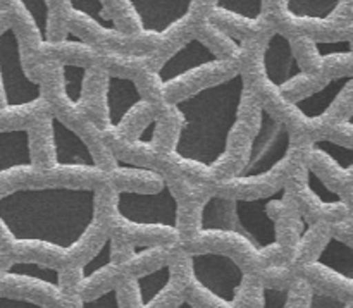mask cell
<instances>
[{
    "instance_id": "cell-26",
    "label": "cell",
    "mask_w": 353,
    "mask_h": 308,
    "mask_svg": "<svg viewBox=\"0 0 353 308\" xmlns=\"http://www.w3.org/2000/svg\"><path fill=\"white\" fill-rule=\"evenodd\" d=\"M303 183H305L307 192L310 193V196H314L317 203L324 207H341L345 203V198L341 196L340 192L331 188L326 181H324L323 176L316 171L314 167L307 165L303 169Z\"/></svg>"
},
{
    "instance_id": "cell-11",
    "label": "cell",
    "mask_w": 353,
    "mask_h": 308,
    "mask_svg": "<svg viewBox=\"0 0 353 308\" xmlns=\"http://www.w3.org/2000/svg\"><path fill=\"white\" fill-rule=\"evenodd\" d=\"M261 72L272 92H285L295 83L307 79L295 45L283 31H272L261 52Z\"/></svg>"
},
{
    "instance_id": "cell-25",
    "label": "cell",
    "mask_w": 353,
    "mask_h": 308,
    "mask_svg": "<svg viewBox=\"0 0 353 308\" xmlns=\"http://www.w3.org/2000/svg\"><path fill=\"white\" fill-rule=\"evenodd\" d=\"M309 47L312 55L321 64L334 65L340 62L352 61V40L341 38V40H309Z\"/></svg>"
},
{
    "instance_id": "cell-14",
    "label": "cell",
    "mask_w": 353,
    "mask_h": 308,
    "mask_svg": "<svg viewBox=\"0 0 353 308\" xmlns=\"http://www.w3.org/2000/svg\"><path fill=\"white\" fill-rule=\"evenodd\" d=\"M33 136L30 127H0V178L34 171Z\"/></svg>"
},
{
    "instance_id": "cell-17",
    "label": "cell",
    "mask_w": 353,
    "mask_h": 308,
    "mask_svg": "<svg viewBox=\"0 0 353 308\" xmlns=\"http://www.w3.org/2000/svg\"><path fill=\"white\" fill-rule=\"evenodd\" d=\"M174 271L171 264H161L152 271L141 272L131 279L137 308H159L162 300L171 293Z\"/></svg>"
},
{
    "instance_id": "cell-22",
    "label": "cell",
    "mask_w": 353,
    "mask_h": 308,
    "mask_svg": "<svg viewBox=\"0 0 353 308\" xmlns=\"http://www.w3.org/2000/svg\"><path fill=\"white\" fill-rule=\"evenodd\" d=\"M30 24L40 45L50 43V3L48 0H12Z\"/></svg>"
},
{
    "instance_id": "cell-18",
    "label": "cell",
    "mask_w": 353,
    "mask_h": 308,
    "mask_svg": "<svg viewBox=\"0 0 353 308\" xmlns=\"http://www.w3.org/2000/svg\"><path fill=\"white\" fill-rule=\"evenodd\" d=\"M347 0H281V12L290 23L324 24L333 19Z\"/></svg>"
},
{
    "instance_id": "cell-6",
    "label": "cell",
    "mask_w": 353,
    "mask_h": 308,
    "mask_svg": "<svg viewBox=\"0 0 353 308\" xmlns=\"http://www.w3.org/2000/svg\"><path fill=\"white\" fill-rule=\"evenodd\" d=\"M112 212L123 226L134 231H178L181 203L169 183L155 192L123 188L112 196Z\"/></svg>"
},
{
    "instance_id": "cell-3",
    "label": "cell",
    "mask_w": 353,
    "mask_h": 308,
    "mask_svg": "<svg viewBox=\"0 0 353 308\" xmlns=\"http://www.w3.org/2000/svg\"><path fill=\"white\" fill-rule=\"evenodd\" d=\"M286 196V186L265 195H210L202 203L196 231L203 238H228L248 254L265 258L281 250L279 227L271 209Z\"/></svg>"
},
{
    "instance_id": "cell-9",
    "label": "cell",
    "mask_w": 353,
    "mask_h": 308,
    "mask_svg": "<svg viewBox=\"0 0 353 308\" xmlns=\"http://www.w3.org/2000/svg\"><path fill=\"white\" fill-rule=\"evenodd\" d=\"M221 64L223 59L219 57V54H216L203 40L193 37L174 48V52H171L154 69L152 78L161 92H171L185 85L188 79L219 68Z\"/></svg>"
},
{
    "instance_id": "cell-4",
    "label": "cell",
    "mask_w": 353,
    "mask_h": 308,
    "mask_svg": "<svg viewBox=\"0 0 353 308\" xmlns=\"http://www.w3.org/2000/svg\"><path fill=\"white\" fill-rule=\"evenodd\" d=\"M292 150L293 134L288 124L268 107L261 105L254 133L248 140L240 165L230 178L224 179V185L247 186L264 181L288 161Z\"/></svg>"
},
{
    "instance_id": "cell-32",
    "label": "cell",
    "mask_w": 353,
    "mask_h": 308,
    "mask_svg": "<svg viewBox=\"0 0 353 308\" xmlns=\"http://www.w3.org/2000/svg\"><path fill=\"white\" fill-rule=\"evenodd\" d=\"M165 250V247L162 245H137V247L131 248V255H130V264L133 262H143L145 258H154L155 255H161L162 251Z\"/></svg>"
},
{
    "instance_id": "cell-15",
    "label": "cell",
    "mask_w": 353,
    "mask_h": 308,
    "mask_svg": "<svg viewBox=\"0 0 353 308\" xmlns=\"http://www.w3.org/2000/svg\"><path fill=\"white\" fill-rule=\"evenodd\" d=\"M350 85V72L333 76V78L327 79L324 85H321L319 88L303 93V95L295 96V99L292 100V103H290V107H292L293 112H295L300 119L305 121V123H317V121L324 119V117L333 110V107L336 105L340 96L347 92Z\"/></svg>"
},
{
    "instance_id": "cell-30",
    "label": "cell",
    "mask_w": 353,
    "mask_h": 308,
    "mask_svg": "<svg viewBox=\"0 0 353 308\" xmlns=\"http://www.w3.org/2000/svg\"><path fill=\"white\" fill-rule=\"evenodd\" d=\"M161 124L162 123L159 117H154V119L148 121V123L145 124L140 131H138L137 136H134V140H133L134 147H141V148L155 147V143H157V138H159V131H161Z\"/></svg>"
},
{
    "instance_id": "cell-13",
    "label": "cell",
    "mask_w": 353,
    "mask_h": 308,
    "mask_svg": "<svg viewBox=\"0 0 353 308\" xmlns=\"http://www.w3.org/2000/svg\"><path fill=\"white\" fill-rule=\"evenodd\" d=\"M0 283L16 286V288H28L48 293L55 300L62 298V293H64L61 271L54 265L34 260H14L7 264L0 271Z\"/></svg>"
},
{
    "instance_id": "cell-27",
    "label": "cell",
    "mask_w": 353,
    "mask_h": 308,
    "mask_svg": "<svg viewBox=\"0 0 353 308\" xmlns=\"http://www.w3.org/2000/svg\"><path fill=\"white\" fill-rule=\"evenodd\" d=\"M261 305L259 308H290L292 293L288 288H278V286L262 285L259 293Z\"/></svg>"
},
{
    "instance_id": "cell-24",
    "label": "cell",
    "mask_w": 353,
    "mask_h": 308,
    "mask_svg": "<svg viewBox=\"0 0 353 308\" xmlns=\"http://www.w3.org/2000/svg\"><path fill=\"white\" fill-rule=\"evenodd\" d=\"M312 152L343 176L347 178L352 176L353 150L348 143H341V141L331 140V138H319V140L312 141Z\"/></svg>"
},
{
    "instance_id": "cell-21",
    "label": "cell",
    "mask_w": 353,
    "mask_h": 308,
    "mask_svg": "<svg viewBox=\"0 0 353 308\" xmlns=\"http://www.w3.org/2000/svg\"><path fill=\"white\" fill-rule=\"evenodd\" d=\"M212 10L233 23L257 26L264 21L265 0H214Z\"/></svg>"
},
{
    "instance_id": "cell-8",
    "label": "cell",
    "mask_w": 353,
    "mask_h": 308,
    "mask_svg": "<svg viewBox=\"0 0 353 308\" xmlns=\"http://www.w3.org/2000/svg\"><path fill=\"white\" fill-rule=\"evenodd\" d=\"M47 147L48 164L54 171L92 176L102 172V165L88 141L59 116H48L47 119Z\"/></svg>"
},
{
    "instance_id": "cell-23",
    "label": "cell",
    "mask_w": 353,
    "mask_h": 308,
    "mask_svg": "<svg viewBox=\"0 0 353 308\" xmlns=\"http://www.w3.org/2000/svg\"><path fill=\"white\" fill-rule=\"evenodd\" d=\"M114 265V240L107 236L100 247L78 267V285L88 288L93 281L105 274Z\"/></svg>"
},
{
    "instance_id": "cell-29",
    "label": "cell",
    "mask_w": 353,
    "mask_h": 308,
    "mask_svg": "<svg viewBox=\"0 0 353 308\" xmlns=\"http://www.w3.org/2000/svg\"><path fill=\"white\" fill-rule=\"evenodd\" d=\"M305 308H350V300L327 291H312Z\"/></svg>"
},
{
    "instance_id": "cell-2",
    "label": "cell",
    "mask_w": 353,
    "mask_h": 308,
    "mask_svg": "<svg viewBox=\"0 0 353 308\" xmlns=\"http://www.w3.org/2000/svg\"><path fill=\"white\" fill-rule=\"evenodd\" d=\"M245 95L247 78L243 71H236L176 99L171 103L178 119L172 158L202 171L219 167L240 123Z\"/></svg>"
},
{
    "instance_id": "cell-7",
    "label": "cell",
    "mask_w": 353,
    "mask_h": 308,
    "mask_svg": "<svg viewBox=\"0 0 353 308\" xmlns=\"http://www.w3.org/2000/svg\"><path fill=\"white\" fill-rule=\"evenodd\" d=\"M45 103L40 81L24 68L23 50L12 26L0 30V109L6 114L24 112Z\"/></svg>"
},
{
    "instance_id": "cell-31",
    "label": "cell",
    "mask_w": 353,
    "mask_h": 308,
    "mask_svg": "<svg viewBox=\"0 0 353 308\" xmlns=\"http://www.w3.org/2000/svg\"><path fill=\"white\" fill-rule=\"evenodd\" d=\"M0 308H50L37 300L26 298L19 295H0Z\"/></svg>"
},
{
    "instance_id": "cell-33",
    "label": "cell",
    "mask_w": 353,
    "mask_h": 308,
    "mask_svg": "<svg viewBox=\"0 0 353 308\" xmlns=\"http://www.w3.org/2000/svg\"><path fill=\"white\" fill-rule=\"evenodd\" d=\"M174 308H196L195 305H193L190 300H181V302L178 303V305H174Z\"/></svg>"
},
{
    "instance_id": "cell-28",
    "label": "cell",
    "mask_w": 353,
    "mask_h": 308,
    "mask_svg": "<svg viewBox=\"0 0 353 308\" xmlns=\"http://www.w3.org/2000/svg\"><path fill=\"white\" fill-rule=\"evenodd\" d=\"M78 308H123L119 289L112 286V288L103 289V291H100L95 296L79 298Z\"/></svg>"
},
{
    "instance_id": "cell-19",
    "label": "cell",
    "mask_w": 353,
    "mask_h": 308,
    "mask_svg": "<svg viewBox=\"0 0 353 308\" xmlns=\"http://www.w3.org/2000/svg\"><path fill=\"white\" fill-rule=\"evenodd\" d=\"M69 12L105 37H121V28L107 12L103 0H64Z\"/></svg>"
},
{
    "instance_id": "cell-16",
    "label": "cell",
    "mask_w": 353,
    "mask_h": 308,
    "mask_svg": "<svg viewBox=\"0 0 353 308\" xmlns=\"http://www.w3.org/2000/svg\"><path fill=\"white\" fill-rule=\"evenodd\" d=\"M312 267L334 281L352 286L353 279V248L350 241L340 236L327 238L326 243L317 251Z\"/></svg>"
},
{
    "instance_id": "cell-5",
    "label": "cell",
    "mask_w": 353,
    "mask_h": 308,
    "mask_svg": "<svg viewBox=\"0 0 353 308\" xmlns=\"http://www.w3.org/2000/svg\"><path fill=\"white\" fill-rule=\"evenodd\" d=\"M186 274L195 293L216 308H240L247 274L230 254L216 250L186 255Z\"/></svg>"
},
{
    "instance_id": "cell-1",
    "label": "cell",
    "mask_w": 353,
    "mask_h": 308,
    "mask_svg": "<svg viewBox=\"0 0 353 308\" xmlns=\"http://www.w3.org/2000/svg\"><path fill=\"white\" fill-rule=\"evenodd\" d=\"M99 223V192L92 186L34 185L0 193V231L19 248L69 257Z\"/></svg>"
},
{
    "instance_id": "cell-10",
    "label": "cell",
    "mask_w": 353,
    "mask_h": 308,
    "mask_svg": "<svg viewBox=\"0 0 353 308\" xmlns=\"http://www.w3.org/2000/svg\"><path fill=\"white\" fill-rule=\"evenodd\" d=\"M138 33L168 38L195 12L199 0H123Z\"/></svg>"
},
{
    "instance_id": "cell-20",
    "label": "cell",
    "mask_w": 353,
    "mask_h": 308,
    "mask_svg": "<svg viewBox=\"0 0 353 308\" xmlns=\"http://www.w3.org/2000/svg\"><path fill=\"white\" fill-rule=\"evenodd\" d=\"M59 76H61V95L65 105L72 110L81 109L86 99L88 69L83 64L62 62Z\"/></svg>"
},
{
    "instance_id": "cell-12",
    "label": "cell",
    "mask_w": 353,
    "mask_h": 308,
    "mask_svg": "<svg viewBox=\"0 0 353 308\" xmlns=\"http://www.w3.org/2000/svg\"><path fill=\"white\" fill-rule=\"evenodd\" d=\"M143 103L145 96L134 79L114 72L105 76L102 90V109L107 130L119 131Z\"/></svg>"
}]
</instances>
